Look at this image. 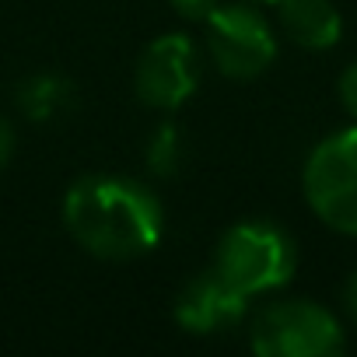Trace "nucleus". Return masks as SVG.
Returning a JSON list of instances; mask_svg holds the SVG:
<instances>
[{
	"label": "nucleus",
	"instance_id": "nucleus-14",
	"mask_svg": "<svg viewBox=\"0 0 357 357\" xmlns=\"http://www.w3.org/2000/svg\"><path fill=\"white\" fill-rule=\"evenodd\" d=\"M343 298H347V308H350V315L357 319V273L347 280V291H343Z\"/></svg>",
	"mask_w": 357,
	"mask_h": 357
},
{
	"label": "nucleus",
	"instance_id": "nucleus-6",
	"mask_svg": "<svg viewBox=\"0 0 357 357\" xmlns=\"http://www.w3.org/2000/svg\"><path fill=\"white\" fill-rule=\"evenodd\" d=\"M200 84V60L190 36L154 39L137 63V95L154 109L183 105Z\"/></svg>",
	"mask_w": 357,
	"mask_h": 357
},
{
	"label": "nucleus",
	"instance_id": "nucleus-2",
	"mask_svg": "<svg viewBox=\"0 0 357 357\" xmlns=\"http://www.w3.org/2000/svg\"><path fill=\"white\" fill-rule=\"evenodd\" d=\"M294 266H298V252L291 235L266 221L235 225L221 238L214 256V270L245 298L284 287L294 277Z\"/></svg>",
	"mask_w": 357,
	"mask_h": 357
},
{
	"label": "nucleus",
	"instance_id": "nucleus-1",
	"mask_svg": "<svg viewBox=\"0 0 357 357\" xmlns=\"http://www.w3.org/2000/svg\"><path fill=\"white\" fill-rule=\"evenodd\" d=\"M70 235L102 259H133L161 242L165 214L151 190L119 175H88L63 200Z\"/></svg>",
	"mask_w": 357,
	"mask_h": 357
},
{
	"label": "nucleus",
	"instance_id": "nucleus-15",
	"mask_svg": "<svg viewBox=\"0 0 357 357\" xmlns=\"http://www.w3.org/2000/svg\"><path fill=\"white\" fill-rule=\"evenodd\" d=\"M263 4H280V0H263Z\"/></svg>",
	"mask_w": 357,
	"mask_h": 357
},
{
	"label": "nucleus",
	"instance_id": "nucleus-10",
	"mask_svg": "<svg viewBox=\"0 0 357 357\" xmlns=\"http://www.w3.org/2000/svg\"><path fill=\"white\" fill-rule=\"evenodd\" d=\"M172 8H175V15H183L186 22H207L221 4H218V0H172Z\"/></svg>",
	"mask_w": 357,
	"mask_h": 357
},
{
	"label": "nucleus",
	"instance_id": "nucleus-9",
	"mask_svg": "<svg viewBox=\"0 0 357 357\" xmlns=\"http://www.w3.org/2000/svg\"><path fill=\"white\" fill-rule=\"evenodd\" d=\"M67 95H70V88H67V81H63V77L43 74V77L29 81V88L22 91V102H25L29 116L46 119V116H53V112L67 102Z\"/></svg>",
	"mask_w": 357,
	"mask_h": 357
},
{
	"label": "nucleus",
	"instance_id": "nucleus-3",
	"mask_svg": "<svg viewBox=\"0 0 357 357\" xmlns=\"http://www.w3.org/2000/svg\"><path fill=\"white\" fill-rule=\"evenodd\" d=\"M305 197L322 225L357 238V126L326 137L308 154Z\"/></svg>",
	"mask_w": 357,
	"mask_h": 357
},
{
	"label": "nucleus",
	"instance_id": "nucleus-8",
	"mask_svg": "<svg viewBox=\"0 0 357 357\" xmlns=\"http://www.w3.org/2000/svg\"><path fill=\"white\" fill-rule=\"evenodd\" d=\"M280 25L305 50H329L343 36V22L333 0H280Z\"/></svg>",
	"mask_w": 357,
	"mask_h": 357
},
{
	"label": "nucleus",
	"instance_id": "nucleus-5",
	"mask_svg": "<svg viewBox=\"0 0 357 357\" xmlns=\"http://www.w3.org/2000/svg\"><path fill=\"white\" fill-rule=\"evenodd\" d=\"M207 46H211L218 70L235 81L259 77L277 56V39L266 18L238 4L218 8L207 18Z\"/></svg>",
	"mask_w": 357,
	"mask_h": 357
},
{
	"label": "nucleus",
	"instance_id": "nucleus-4",
	"mask_svg": "<svg viewBox=\"0 0 357 357\" xmlns=\"http://www.w3.org/2000/svg\"><path fill=\"white\" fill-rule=\"evenodd\" d=\"M252 350L259 357H333L343 350V329L315 301H280L256 315Z\"/></svg>",
	"mask_w": 357,
	"mask_h": 357
},
{
	"label": "nucleus",
	"instance_id": "nucleus-12",
	"mask_svg": "<svg viewBox=\"0 0 357 357\" xmlns=\"http://www.w3.org/2000/svg\"><path fill=\"white\" fill-rule=\"evenodd\" d=\"M158 144H161V147H158V151H151V161H154V168H158V172H168V168H172V161H175V147H172V144H175V130H168V126H165V130H161V137H158Z\"/></svg>",
	"mask_w": 357,
	"mask_h": 357
},
{
	"label": "nucleus",
	"instance_id": "nucleus-7",
	"mask_svg": "<svg viewBox=\"0 0 357 357\" xmlns=\"http://www.w3.org/2000/svg\"><path fill=\"white\" fill-rule=\"evenodd\" d=\"M245 315V294H238L214 266L193 277L175 301V319L190 333H218L231 329Z\"/></svg>",
	"mask_w": 357,
	"mask_h": 357
},
{
	"label": "nucleus",
	"instance_id": "nucleus-13",
	"mask_svg": "<svg viewBox=\"0 0 357 357\" xmlns=\"http://www.w3.org/2000/svg\"><path fill=\"white\" fill-rule=\"evenodd\" d=\"M11 147H15V133H11L8 119H0V168L8 165V158H11Z\"/></svg>",
	"mask_w": 357,
	"mask_h": 357
},
{
	"label": "nucleus",
	"instance_id": "nucleus-11",
	"mask_svg": "<svg viewBox=\"0 0 357 357\" xmlns=\"http://www.w3.org/2000/svg\"><path fill=\"white\" fill-rule=\"evenodd\" d=\"M340 102H343V109L357 119V63H350V67L343 70V77H340Z\"/></svg>",
	"mask_w": 357,
	"mask_h": 357
}]
</instances>
